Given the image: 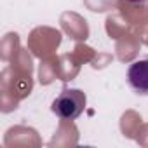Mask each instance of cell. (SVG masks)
I'll return each mask as SVG.
<instances>
[{
	"mask_svg": "<svg viewBox=\"0 0 148 148\" xmlns=\"http://www.w3.org/2000/svg\"><path fill=\"white\" fill-rule=\"evenodd\" d=\"M87 105V96L80 89H63L59 96L52 101L51 110L61 120H77Z\"/></svg>",
	"mask_w": 148,
	"mask_h": 148,
	"instance_id": "6da1fadb",
	"label": "cell"
},
{
	"mask_svg": "<svg viewBox=\"0 0 148 148\" xmlns=\"http://www.w3.org/2000/svg\"><path fill=\"white\" fill-rule=\"evenodd\" d=\"M127 84L136 94L148 96V59H138L129 64Z\"/></svg>",
	"mask_w": 148,
	"mask_h": 148,
	"instance_id": "7a4b0ae2",
	"label": "cell"
},
{
	"mask_svg": "<svg viewBox=\"0 0 148 148\" xmlns=\"http://www.w3.org/2000/svg\"><path fill=\"white\" fill-rule=\"evenodd\" d=\"M125 2H131V4H146L148 0H125Z\"/></svg>",
	"mask_w": 148,
	"mask_h": 148,
	"instance_id": "3957f363",
	"label": "cell"
}]
</instances>
